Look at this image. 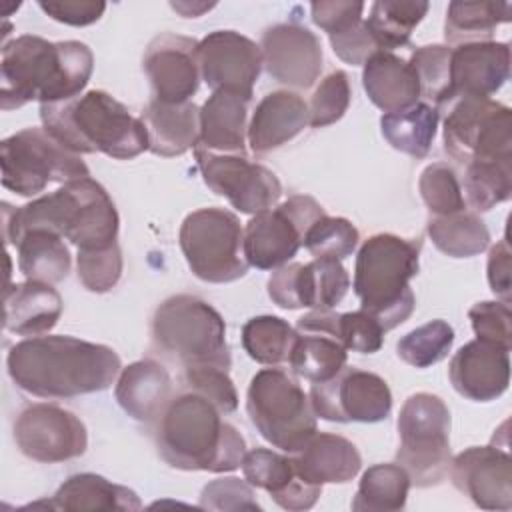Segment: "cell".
I'll return each mask as SVG.
<instances>
[{"instance_id":"cell-56","label":"cell","mask_w":512,"mask_h":512,"mask_svg":"<svg viewBox=\"0 0 512 512\" xmlns=\"http://www.w3.org/2000/svg\"><path fill=\"white\" fill-rule=\"evenodd\" d=\"M170 6L180 12L184 18H198L202 16L206 10L214 8L216 4L214 2H170Z\"/></svg>"},{"instance_id":"cell-31","label":"cell","mask_w":512,"mask_h":512,"mask_svg":"<svg viewBox=\"0 0 512 512\" xmlns=\"http://www.w3.org/2000/svg\"><path fill=\"white\" fill-rule=\"evenodd\" d=\"M248 100L230 92H212L200 108L198 146L216 154L246 156Z\"/></svg>"},{"instance_id":"cell-1","label":"cell","mask_w":512,"mask_h":512,"mask_svg":"<svg viewBox=\"0 0 512 512\" xmlns=\"http://www.w3.org/2000/svg\"><path fill=\"white\" fill-rule=\"evenodd\" d=\"M6 368L20 390L62 400L106 390L122 362L106 344L74 336H32L10 348Z\"/></svg>"},{"instance_id":"cell-17","label":"cell","mask_w":512,"mask_h":512,"mask_svg":"<svg viewBox=\"0 0 512 512\" xmlns=\"http://www.w3.org/2000/svg\"><path fill=\"white\" fill-rule=\"evenodd\" d=\"M350 288V276L336 258H314L312 262L284 264L268 278L270 300L284 308L332 310Z\"/></svg>"},{"instance_id":"cell-7","label":"cell","mask_w":512,"mask_h":512,"mask_svg":"<svg viewBox=\"0 0 512 512\" xmlns=\"http://www.w3.org/2000/svg\"><path fill=\"white\" fill-rule=\"evenodd\" d=\"M152 346L182 368L216 366L230 370V346L220 312L192 294L166 298L150 322Z\"/></svg>"},{"instance_id":"cell-54","label":"cell","mask_w":512,"mask_h":512,"mask_svg":"<svg viewBox=\"0 0 512 512\" xmlns=\"http://www.w3.org/2000/svg\"><path fill=\"white\" fill-rule=\"evenodd\" d=\"M330 46L340 60L352 66L364 64L374 52H378V46L372 34L368 32V26L364 20L342 34L330 36Z\"/></svg>"},{"instance_id":"cell-8","label":"cell","mask_w":512,"mask_h":512,"mask_svg":"<svg viewBox=\"0 0 512 512\" xmlns=\"http://www.w3.org/2000/svg\"><path fill=\"white\" fill-rule=\"evenodd\" d=\"M396 462L418 488L440 484L450 470V410L430 392L406 398L398 414Z\"/></svg>"},{"instance_id":"cell-42","label":"cell","mask_w":512,"mask_h":512,"mask_svg":"<svg viewBox=\"0 0 512 512\" xmlns=\"http://www.w3.org/2000/svg\"><path fill=\"white\" fill-rule=\"evenodd\" d=\"M452 344L454 328L444 320H430L402 336L396 344V352L406 364L428 368L444 360L452 350Z\"/></svg>"},{"instance_id":"cell-11","label":"cell","mask_w":512,"mask_h":512,"mask_svg":"<svg viewBox=\"0 0 512 512\" xmlns=\"http://www.w3.org/2000/svg\"><path fill=\"white\" fill-rule=\"evenodd\" d=\"M2 186L18 196H36L52 182L88 178L80 154L62 146L44 128H24L0 144Z\"/></svg>"},{"instance_id":"cell-35","label":"cell","mask_w":512,"mask_h":512,"mask_svg":"<svg viewBox=\"0 0 512 512\" xmlns=\"http://www.w3.org/2000/svg\"><path fill=\"white\" fill-rule=\"evenodd\" d=\"M438 110L428 102H416L402 112L382 114L380 130L386 142L412 158H424L438 130Z\"/></svg>"},{"instance_id":"cell-10","label":"cell","mask_w":512,"mask_h":512,"mask_svg":"<svg viewBox=\"0 0 512 512\" xmlns=\"http://www.w3.org/2000/svg\"><path fill=\"white\" fill-rule=\"evenodd\" d=\"M180 248L192 274L210 284H226L248 272L244 230L230 210L210 206L190 212L180 226Z\"/></svg>"},{"instance_id":"cell-45","label":"cell","mask_w":512,"mask_h":512,"mask_svg":"<svg viewBox=\"0 0 512 512\" xmlns=\"http://www.w3.org/2000/svg\"><path fill=\"white\" fill-rule=\"evenodd\" d=\"M358 240L360 234L350 220L326 214L308 228L302 246L314 258L344 260L356 250Z\"/></svg>"},{"instance_id":"cell-38","label":"cell","mask_w":512,"mask_h":512,"mask_svg":"<svg viewBox=\"0 0 512 512\" xmlns=\"http://www.w3.org/2000/svg\"><path fill=\"white\" fill-rule=\"evenodd\" d=\"M430 4L420 0H378L364 20L378 50L392 52L408 44L412 30L422 22Z\"/></svg>"},{"instance_id":"cell-37","label":"cell","mask_w":512,"mask_h":512,"mask_svg":"<svg viewBox=\"0 0 512 512\" xmlns=\"http://www.w3.org/2000/svg\"><path fill=\"white\" fill-rule=\"evenodd\" d=\"M432 244L450 258H470L484 252L490 232L476 212L466 208L446 216H432L426 224Z\"/></svg>"},{"instance_id":"cell-55","label":"cell","mask_w":512,"mask_h":512,"mask_svg":"<svg viewBox=\"0 0 512 512\" xmlns=\"http://www.w3.org/2000/svg\"><path fill=\"white\" fill-rule=\"evenodd\" d=\"M486 272H488L490 290L498 298H502L504 304H510L512 280H510V246H508V238L506 236L502 240H498L490 248Z\"/></svg>"},{"instance_id":"cell-32","label":"cell","mask_w":512,"mask_h":512,"mask_svg":"<svg viewBox=\"0 0 512 512\" xmlns=\"http://www.w3.org/2000/svg\"><path fill=\"white\" fill-rule=\"evenodd\" d=\"M52 510H140L142 502L134 490L122 484H114L108 478L92 472H82L66 478L52 500Z\"/></svg>"},{"instance_id":"cell-20","label":"cell","mask_w":512,"mask_h":512,"mask_svg":"<svg viewBox=\"0 0 512 512\" xmlns=\"http://www.w3.org/2000/svg\"><path fill=\"white\" fill-rule=\"evenodd\" d=\"M448 474L454 488L478 508H512V460L506 450L494 444L470 446L450 460Z\"/></svg>"},{"instance_id":"cell-9","label":"cell","mask_w":512,"mask_h":512,"mask_svg":"<svg viewBox=\"0 0 512 512\" xmlns=\"http://www.w3.org/2000/svg\"><path fill=\"white\" fill-rule=\"evenodd\" d=\"M246 412L260 436L288 454L300 450L316 432V414L308 394L280 368H264L252 376Z\"/></svg>"},{"instance_id":"cell-27","label":"cell","mask_w":512,"mask_h":512,"mask_svg":"<svg viewBox=\"0 0 512 512\" xmlns=\"http://www.w3.org/2000/svg\"><path fill=\"white\" fill-rule=\"evenodd\" d=\"M114 396L128 416L150 424L160 418L172 398V378L160 362L136 360L120 370Z\"/></svg>"},{"instance_id":"cell-26","label":"cell","mask_w":512,"mask_h":512,"mask_svg":"<svg viewBox=\"0 0 512 512\" xmlns=\"http://www.w3.org/2000/svg\"><path fill=\"white\" fill-rule=\"evenodd\" d=\"M290 458L296 474L314 486L350 482L362 468V456L348 438L318 430Z\"/></svg>"},{"instance_id":"cell-44","label":"cell","mask_w":512,"mask_h":512,"mask_svg":"<svg viewBox=\"0 0 512 512\" xmlns=\"http://www.w3.org/2000/svg\"><path fill=\"white\" fill-rule=\"evenodd\" d=\"M418 192L432 216H446L466 208L458 174L446 162H432L420 172Z\"/></svg>"},{"instance_id":"cell-43","label":"cell","mask_w":512,"mask_h":512,"mask_svg":"<svg viewBox=\"0 0 512 512\" xmlns=\"http://www.w3.org/2000/svg\"><path fill=\"white\" fill-rule=\"evenodd\" d=\"M450 54L446 44H426L412 52L408 64L416 72L420 84V96L434 102V108L448 104L450 92Z\"/></svg>"},{"instance_id":"cell-23","label":"cell","mask_w":512,"mask_h":512,"mask_svg":"<svg viewBox=\"0 0 512 512\" xmlns=\"http://www.w3.org/2000/svg\"><path fill=\"white\" fill-rule=\"evenodd\" d=\"M508 352L480 338L464 344L448 366L454 390L474 402H490L502 396L510 384Z\"/></svg>"},{"instance_id":"cell-41","label":"cell","mask_w":512,"mask_h":512,"mask_svg":"<svg viewBox=\"0 0 512 512\" xmlns=\"http://www.w3.org/2000/svg\"><path fill=\"white\" fill-rule=\"evenodd\" d=\"M462 194L470 208L476 212H488L496 204L506 202L512 194V160L498 162H472L466 164Z\"/></svg>"},{"instance_id":"cell-2","label":"cell","mask_w":512,"mask_h":512,"mask_svg":"<svg viewBox=\"0 0 512 512\" xmlns=\"http://www.w3.org/2000/svg\"><path fill=\"white\" fill-rule=\"evenodd\" d=\"M94 70L92 50L78 40L50 42L22 34L2 46L0 108L14 110L32 100L40 104L78 96Z\"/></svg>"},{"instance_id":"cell-40","label":"cell","mask_w":512,"mask_h":512,"mask_svg":"<svg viewBox=\"0 0 512 512\" xmlns=\"http://www.w3.org/2000/svg\"><path fill=\"white\" fill-rule=\"evenodd\" d=\"M296 336V328L272 314L254 316L242 326V346L246 354L266 366L288 362Z\"/></svg>"},{"instance_id":"cell-30","label":"cell","mask_w":512,"mask_h":512,"mask_svg":"<svg viewBox=\"0 0 512 512\" xmlns=\"http://www.w3.org/2000/svg\"><path fill=\"white\" fill-rule=\"evenodd\" d=\"M148 132V150L156 156H182L200 142V108L194 102L150 100L140 116Z\"/></svg>"},{"instance_id":"cell-36","label":"cell","mask_w":512,"mask_h":512,"mask_svg":"<svg viewBox=\"0 0 512 512\" xmlns=\"http://www.w3.org/2000/svg\"><path fill=\"white\" fill-rule=\"evenodd\" d=\"M512 6L506 2H450L444 22L448 44L488 42L494 30L510 22Z\"/></svg>"},{"instance_id":"cell-24","label":"cell","mask_w":512,"mask_h":512,"mask_svg":"<svg viewBox=\"0 0 512 512\" xmlns=\"http://www.w3.org/2000/svg\"><path fill=\"white\" fill-rule=\"evenodd\" d=\"M240 466L244 478L254 488L266 490L284 510H310L322 494V486L308 484L296 474L290 454L286 456L268 448H254L244 454Z\"/></svg>"},{"instance_id":"cell-47","label":"cell","mask_w":512,"mask_h":512,"mask_svg":"<svg viewBox=\"0 0 512 512\" xmlns=\"http://www.w3.org/2000/svg\"><path fill=\"white\" fill-rule=\"evenodd\" d=\"M350 80L344 70H334L320 80L310 104H308V124L312 128H324L338 122L350 106Z\"/></svg>"},{"instance_id":"cell-12","label":"cell","mask_w":512,"mask_h":512,"mask_svg":"<svg viewBox=\"0 0 512 512\" xmlns=\"http://www.w3.org/2000/svg\"><path fill=\"white\" fill-rule=\"evenodd\" d=\"M444 150L460 164L512 160V112L492 98L466 96L448 104Z\"/></svg>"},{"instance_id":"cell-46","label":"cell","mask_w":512,"mask_h":512,"mask_svg":"<svg viewBox=\"0 0 512 512\" xmlns=\"http://www.w3.org/2000/svg\"><path fill=\"white\" fill-rule=\"evenodd\" d=\"M76 268H78V280L86 290L96 294H104L112 290L118 284L124 268L120 244L114 242L104 248L78 250Z\"/></svg>"},{"instance_id":"cell-50","label":"cell","mask_w":512,"mask_h":512,"mask_svg":"<svg viewBox=\"0 0 512 512\" xmlns=\"http://www.w3.org/2000/svg\"><path fill=\"white\" fill-rule=\"evenodd\" d=\"M468 318L472 322V330H474L476 338L510 350V344H512V330H510L512 312H510L508 304L496 302V300L476 302L468 310Z\"/></svg>"},{"instance_id":"cell-39","label":"cell","mask_w":512,"mask_h":512,"mask_svg":"<svg viewBox=\"0 0 512 512\" xmlns=\"http://www.w3.org/2000/svg\"><path fill=\"white\" fill-rule=\"evenodd\" d=\"M410 486V476L398 462L374 464L362 474L350 506L356 512L402 510L406 506Z\"/></svg>"},{"instance_id":"cell-5","label":"cell","mask_w":512,"mask_h":512,"mask_svg":"<svg viewBox=\"0 0 512 512\" xmlns=\"http://www.w3.org/2000/svg\"><path fill=\"white\" fill-rule=\"evenodd\" d=\"M42 128L76 154L102 152L130 160L148 150L142 118L104 90H88L70 100L40 104Z\"/></svg>"},{"instance_id":"cell-33","label":"cell","mask_w":512,"mask_h":512,"mask_svg":"<svg viewBox=\"0 0 512 512\" xmlns=\"http://www.w3.org/2000/svg\"><path fill=\"white\" fill-rule=\"evenodd\" d=\"M14 246L18 248V268L26 280L56 284L68 276L72 258L60 234L46 228H32Z\"/></svg>"},{"instance_id":"cell-51","label":"cell","mask_w":512,"mask_h":512,"mask_svg":"<svg viewBox=\"0 0 512 512\" xmlns=\"http://www.w3.org/2000/svg\"><path fill=\"white\" fill-rule=\"evenodd\" d=\"M200 508L204 510H260L252 484L234 476L216 478L200 492Z\"/></svg>"},{"instance_id":"cell-19","label":"cell","mask_w":512,"mask_h":512,"mask_svg":"<svg viewBox=\"0 0 512 512\" xmlns=\"http://www.w3.org/2000/svg\"><path fill=\"white\" fill-rule=\"evenodd\" d=\"M142 68L150 82L154 100L168 104L190 102L202 80L198 66V40L164 32L148 44Z\"/></svg>"},{"instance_id":"cell-4","label":"cell","mask_w":512,"mask_h":512,"mask_svg":"<svg viewBox=\"0 0 512 512\" xmlns=\"http://www.w3.org/2000/svg\"><path fill=\"white\" fill-rule=\"evenodd\" d=\"M4 208V240L16 244L32 228H46L78 246V250L104 248L118 242V210L96 180L66 182L52 194L40 196L20 208Z\"/></svg>"},{"instance_id":"cell-22","label":"cell","mask_w":512,"mask_h":512,"mask_svg":"<svg viewBox=\"0 0 512 512\" xmlns=\"http://www.w3.org/2000/svg\"><path fill=\"white\" fill-rule=\"evenodd\" d=\"M510 78L508 42H472L452 48L448 104L458 98H490ZM446 104V106H448Z\"/></svg>"},{"instance_id":"cell-48","label":"cell","mask_w":512,"mask_h":512,"mask_svg":"<svg viewBox=\"0 0 512 512\" xmlns=\"http://www.w3.org/2000/svg\"><path fill=\"white\" fill-rule=\"evenodd\" d=\"M184 386L208 398L222 414H230L238 408V394L228 376V370L216 366L184 368Z\"/></svg>"},{"instance_id":"cell-29","label":"cell","mask_w":512,"mask_h":512,"mask_svg":"<svg viewBox=\"0 0 512 512\" xmlns=\"http://www.w3.org/2000/svg\"><path fill=\"white\" fill-rule=\"evenodd\" d=\"M362 86L370 102L384 114L402 112L420 102L416 72L394 52L378 50L364 62Z\"/></svg>"},{"instance_id":"cell-3","label":"cell","mask_w":512,"mask_h":512,"mask_svg":"<svg viewBox=\"0 0 512 512\" xmlns=\"http://www.w3.org/2000/svg\"><path fill=\"white\" fill-rule=\"evenodd\" d=\"M156 448L168 466L186 472H232L246 454L242 434L208 398L188 388L172 396L156 420Z\"/></svg>"},{"instance_id":"cell-16","label":"cell","mask_w":512,"mask_h":512,"mask_svg":"<svg viewBox=\"0 0 512 512\" xmlns=\"http://www.w3.org/2000/svg\"><path fill=\"white\" fill-rule=\"evenodd\" d=\"M12 434L18 450L42 464L78 458L88 448L84 422L74 412L48 402L22 408L14 420Z\"/></svg>"},{"instance_id":"cell-18","label":"cell","mask_w":512,"mask_h":512,"mask_svg":"<svg viewBox=\"0 0 512 512\" xmlns=\"http://www.w3.org/2000/svg\"><path fill=\"white\" fill-rule=\"evenodd\" d=\"M198 66L212 92H230L250 102L262 70V52L240 32L214 30L198 42Z\"/></svg>"},{"instance_id":"cell-21","label":"cell","mask_w":512,"mask_h":512,"mask_svg":"<svg viewBox=\"0 0 512 512\" xmlns=\"http://www.w3.org/2000/svg\"><path fill=\"white\" fill-rule=\"evenodd\" d=\"M262 66L280 84L310 88L322 72V46L314 32L296 22L266 28L260 40Z\"/></svg>"},{"instance_id":"cell-49","label":"cell","mask_w":512,"mask_h":512,"mask_svg":"<svg viewBox=\"0 0 512 512\" xmlns=\"http://www.w3.org/2000/svg\"><path fill=\"white\" fill-rule=\"evenodd\" d=\"M382 324L366 310L338 314V340L346 350L374 354L384 344Z\"/></svg>"},{"instance_id":"cell-14","label":"cell","mask_w":512,"mask_h":512,"mask_svg":"<svg viewBox=\"0 0 512 512\" xmlns=\"http://www.w3.org/2000/svg\"><path fill=\"white\" fill-rule=\"evenodd\" d=\"M308 398L314 414L328 422L374 424L386 420L392 410L388 382L374 372L350 366L326 382H314Z\"/></svg>"},{"instance_id":"cell-53","label":"cell","mask_w":512,"mask_h":512,"mask_svg":"<svg viewBox=\"0 0 512 512\" xmlns=\"http://www.w3.org/2000/svg\"><path fill=\"white\" fill-rule=\"evenodd\" d=\"M40 10L68 26H88L102 18L106 2L96 0H40Z\"/></svg>"},{"instance_id":"cell-13","label":"cell","mask_w":512,"mask_h":512,"mask_svg":"<svg viewBox=\"0 0 512 512\" xmlns=\"http://www.w3.org/2000/svg\"><path fill=\"white\" fill-rule=\"evenodd\" d=\"M326 216L312 196L296 194L286 202L254 214L244 228V256L248 266L276 270L288 264L302 246L308 228Z\"/></svg>"},{"instance_id":"cell-52","label":"cell","mask_w":512,"mask_h":512,"mask_svg":"<svg viewBox=\"0 0 512 512\" xmlns=\"http://www.w3.org/2000/svg\"><path fill=\"white\" fill-rule=\"evenodd\" d=\"M362 12L364 4L362 2H312L310 4V14L312 22L322 28L328 38L346 32L348 28L356 26L362 22Z\"/></svg>"},{"instance_id":"cell-6","label":"cell","mask_w":512,"mask_h":512,"mask_svg":"<svg viewBox=\"0 0 512 512\" xmlns=\"http://www.w3.org/2000/svg\"><path fill=\"white\" fill-rule=\"evenodd\" d=\"M420 246V240L382 232L364 240L356 254L354 292L384 332L408 320L416 306L410 280L418 274Z\"/></svg>"},{"instance_id":"cell-15","label":"cell","mask_w":512,"mask_h":512,"mask_svg":"<svg viewBox=\"0 0 512 512\" xmlns=\"http://www.w3.org/2000/svg\"><path fill=\"white\" fill-rule=\"evenodd\" d=\"M194 158L204 184L214 194L224 196L238 212L254 216L274 208L282 196L278 176L246 156L216 154L196 146Z\"/></svg>"},{"instance_id":"cell-34","label":"cell","mask_w":512,"mask_h":512,"mask_svg":"<svg viewBox=\"0 0 512 512\" xmlns=\"http://www.w3.org/2000/svg\"><path fill=\"white\" fill-rule=\"evenodd\" d=\"M296 334L288 364L300 378H306L312 384L326 382L346 366L348 350L330 332L296 328Z\"/></svg>"},{"instance_id":"cell-25","label":"cell","mask_w":512,"mask_h":512,"mask_svg":"<svg viewBox=\"0 0 512 512\" xmlns=\"http://www.w3.org/2000/svg\"><path fill=\"white\" fill-rule=\"evenodd\" d=\"M308 124L306 100L290 90H274L266 94L248 122V144L256 156L268 154L292 138Z\"/></svg>"},{"instance_id":"cell-28","label":"cell","mask_w":512,"mask_h":512,"mask_svg":"<svg viewBox=\"0 0 512 512\" xmlns=\"http://www.w3.org/2000/svg\"><path fill=\"white\" fill-rule=\"evenodd\" d=\"M62 296L46 282L26 280L4 290V328L18 336L50 332L62 316Z\"/></svg>"}]
</instances>
